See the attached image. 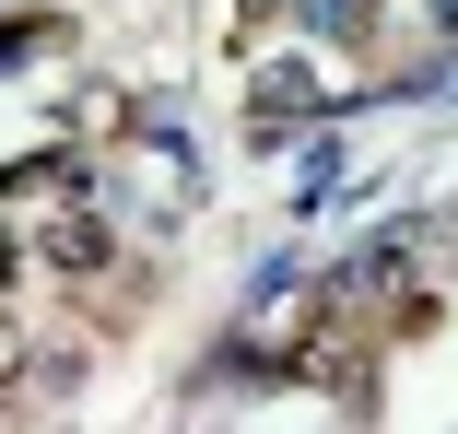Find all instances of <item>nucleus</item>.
Segmentation results:
<instances>
[{"label": "nucleus", "instance_id": "f257e3e1", "mask_svg": "<svg viewBox=\"0 0 458 434\" xmlns=\"http://www.w3.org/2000/svg\"><path fill=\"white\" fill-rule=\"evenodd\" d=\"M36 258H47V271H59V282H95V271H106V258H118V223L71 200V212H59V223L36 235Z\"/></svg>", "mask_w": 458, "mask_h": 434}, {"label": "nucleus", "instance_id": "f03ea898", "mask_svg": "<svg viewBox=\"0 0 458 434\" xmlns=\"http://www.w3.org/2000/svg\"><path fill=\"white\" fill-rule=\"evenodd\" d=\"M13 364H24V317L0 305V376H13Z\"/></svg>", "mask_w": 458, "mask_h": 434}]
</instances>
